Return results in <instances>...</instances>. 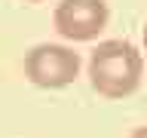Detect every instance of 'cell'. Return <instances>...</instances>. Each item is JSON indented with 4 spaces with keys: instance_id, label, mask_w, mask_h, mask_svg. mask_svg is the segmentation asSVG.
<instances>
[{
    "instance_id": "6da1fadb",
    "label": "cell",
    "mask_w": 147,
    "mask_h": 138,
    "mask_svg": "<svg viewBox=\"0 0 147 138\" xmlns=\"http://www.w3.org/2000/svg\"><path fill=\"white\" fill-rule=\"evenodd\" d=\"M144 58L132 40H104L89 55V83L104 98H129L141 86Z\"/></svg>"
},
{
    "instance_id": "277c9868",
    "label": "cell",
    "mask_w": 147,
    "mask_h": 138,
    "mask_svg": "<svg viewBox=\"0 0 147 138\" xmlns=\"http://www.w3.org/2000/svg\"><path fill=\"white\" fill-rule=\"evenodd\" d=\"M129 138H147V120L141 123V126H135V129H132V135H129Z\"/></svg>"
},
{
    "instance_id": "8992f818",
    "label": "cell",
    "mask_w": 147,
    "mask_h": 138,
    "mask_svg": "<svg viewBox=\"0 0 147 138\" xmlns=\"http://www.w3.org/2000/svg\"><path fill=\"white\" fill-rule=\"evenodd\" d=\"M25 3H43V0H25Z\"/></svg>"
},
{
    "instance_id": "3957f363",
    "label": "cell",
    "mask_w": 147,
    "mask_h": 138,
    "mask_svg": "<svg viewBox=\"0 0 147 138\" xmlns=\"http://www.w3.org/2000/svg\"><path fill=\"white\" fill-rule=\"evenodd\" d=\"M107 18H110L107 0H61L52 12L55 31L74 43L95 40L107 28Z\"/></svg>"
},
{
    "instance_id": "5b68a950",
    "label": "cell",
    "mask_w": 147,
    "mask_h": 138,
    "mask_svg": "<svg viewBox=\"0 0 147 138\" xmlns=\"http://www.w3.org/2000/svg\"><path fill=\"white\" fill-rule=\"evenodd\" d=\"M144 49H147V25H144Z\"/></svg>"
},
{
    "instance_id": "7a4b0ae2",
    "label": "cell",
    "mask_w": 147,
    "mask_h": 138,
    "mask_svg": "<svg viewBox=\"0 0 147 138\" xmlns=\"http://www.w3.org/2000/svg\"><path fill=\"white\" fill-rule=\"evenodd\" d=\"M25 77L40 89H64L80 77V55L58 43H40L25 55Z\"/></svg>"
}]
</instances>
